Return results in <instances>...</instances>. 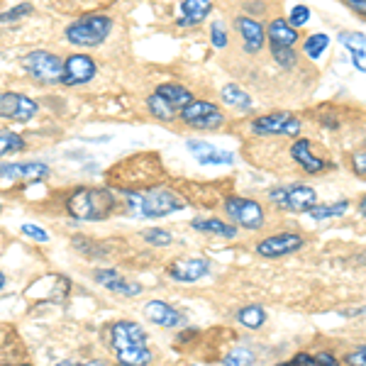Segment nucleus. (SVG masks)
I'll return each mask as SVG.
<instances>
[{
  "mask_svg": "<svg viewBox=\"0 0 366 366\" xmlns=\"http://www.w3.org/2000/svg\"><path fill=\"white\" fill-rule=\"evenodd\" d=\"M66 212L79 222H105L117 212V196L110 188L81 186L66 198Z\"/></svg>",
  "mask_w": 366,
  "mask_h": 366,
  "instance_id": "1",
  "label": "nucleus"
},
{
  "mask_svg": "<svg viewBox=\"0 0 366 366\" xmlns=\"http://www.w3.org/2000/svg\"><path fill=\"white\" fill-rule=\"evenodd\" d=\"M186 200L176 196L174 191L162 186H152L144 191H125V208L129 215L142 220H159V217L174 215L186 208Z\"/></svg>",
  "mask_w": 366,
  "mask_h": 366,
  "instance_id": "2",
  "label": "nucleus"
},
{
  "mask_svg": "<svg viewBox=\"0 0 366 366\" xmlns=\"http://www.w3.org/2000/svg\"><path fill=\"white\" fill-rule=\"evenodd\" d=\"M110 32H113V17L103 13L81 15L79 20H74L64 29L66 42L74 46H84V49H96L110 37Z\"/></svg>",
  "mask_w": 366,
  "mask_h": 366,
  "instance_id": "3",
  "label": "nucleus"
},
{
  "mask_svg": "<svg viewBox=\"0 0 366 366\" xmlns=\"http://www.w3.org/2000/svg\"><path fill=\"white\" fill-rule=\"evenodd\" d=\"M222 208H225L227 220L232 222L234 227L249 229V232H259V229L267 225V212H264V205L254 198L229 196V198H225Z\"/></svg>",
  "mask_w": 366,
  "mask_h": 366,
  "instance_id": "4",
  "label": "nucleus"
},
{
  "mask_svg": "<svg viewBox=\"0 0 366 366\" xmlns=\"http://www.w3.org/2000/svg\"><path fill=\"white\" fill-rule=\"evenodd\" d=\"M22 71L42 86H61L64 61L46 49H34L22 56Z\"/></svg>",
  "mask_w": 366,
  "mask_h": 366,
  "instance_id": "5",
  "label": "nucleus"
},
{
  "mask_svg": "<svg viewBox=\"0 0 366 366\" xmlns=\"http://www.w3.org/2000/svg\"><path fill=\"white\" fill-rule=\"evenodd\" d=\"M269 200L276 208L293 212V215H303V212H308L317 203V193L315 188L305 186V183H288V186L271 188Z\"/></svg>",
  "mask_w": 366,
  "mask_h": 366,
  "instance_id": "6",
  "label": "nucleus"
},
{
  "mask_svg": "<svg viewBox=\"0 0 366 366\" xmlns=\"http://www.w3.org/2000/svg\"><path fill=\"white\" fill-rule=\"evenodd\" d=\"M179 120L191 129H203V132H215L227 122L225 113L220 105L210 103V100L193 98L191 103L179 113Z\"/></svg>",
  "mask_w": 366,
  "mask_h": 366,
  "instance_id": "7",
  "label": "nucleus"
},
{
  "mask_svg": "<svg viewBox=\"0 0 366 366\" xmlns=\"http://www.w3.org/2000/svg\"><path fill=\"white\" fill-rule=\"evenodd\" d=\"M300 129H303L300 117L286 113V110L259 115L249 122V132L257 137H298Z\"/></svg>",
  "mask_w": 366,
  "mask_h": 366,
  "instance_id": "8",
  "label": "nucleus"
},
{
  "mask_svg": "<svg viewBox=\"0 0 366 366\" xmlns=\"http://www.w3.org/2000/svg\"><path fill=\"white\" fill-rule=\"evenodd\" d=\"M108 345L117 357V354L137 350V347H147L149 345V335L144 332V327H142L139 322L117 320L108 327Z\"/></svg>",
  "mask_w": 366,
  "mask_h": 366,
  "instance_id": "9",
  "label": "nucleus"
},
{
  "mask_svg": "<svg viewBox=\"0 0 366 366\" xmlns=\"http://www.w3.org/2000/svg\"><path fill=\"white\" fill-rule=\"evenodd\" d=\"M305 247V237L298 232H276L269 234V237L259 239L254 244V252L264 259H281L288 257V254H296L298 249Z\"/></svg>",
  "mask_w": 366,
  "mask_h": 366,
  "instance_id": "10",
  "label": "nucleus"
},
{
  "mask_svg": "<svg viewBox=\"0 0 366 366\" xmlns=\"http://www.w3.org/2000/svg\"><path fill=\"white\" fill-rule=\"evenodd\" d=\"M49 167L44 162H15L0 167V186L8 188L15 183H37L49 179Z\"/></svg>",
  "mask_w": 366,
  "mask_h": 366,
  "instance_id": "11",
  "label": "nucleus"
},
{
  "mask_svg": "<svg viewBox=\"0 0 366 366\" xmlns=\"http://www.w3.org/2000/svg\"><path fill=\"white\" fill-rule=\"evenodd\" d=\"M98 64L93 56L88 54H71L64 59V74H61V86L66 88H79L86 86L96 79Z\"/></svg>",
  "mask_w": 366,
  "mask_h": 366,
  "instance_id": "12",
  "label": "nucleus"
},
{
  "mask_svg": "<svg viewBox=\"0 0 366 366\" xmlns=\"http://www.w3.org/2000/svg\"><path fill=\"white\" fill-rule=\"evenodd\" d=\"M39 113L37 100H32L25 93L3 91L0 93V117L13 122H29Z\"/></svg>",
  "mask_w": 366,
  "mask_h": 366,
  "instance_id": "13",
  "label": "nucleus"
},
{
  "mask_svg": "<svg viewBox=\"0 0 366 366\" xmlns=\"http://www.w3.org/2000/svg\"><path fill=\"white\" fill-rule=\"evenodd\" d=\"M234 29H237L239 39H242V49L244 54L257 56L259 51L267 44V27L257 20V17L249 15H237L234 17Z\"/></svg>",
  "mask_w": 366,
  "mask_h": 366,
  "instance_id": "14",
  "label": "nucleus"
},
{
  "mask_svg": "<svg viewBox=\"0 0 366 366\" xmlns=\"http://www.w3.org/2000/svg\"><path fill=\"white\" fill-rule=\"evenodd\" d=\"M169 279L176 283H196L210 274V262L205 257H183L174 259L167 269Z\"/></svg>",
  "mask_w": 366,
  "mask_h": 366,
  "instance_id": "15",
  "label": "nucleus"
},
{
  "mask_svg": "<svg viewBox=\"0 0 366 366\" xmlns=\"http://www.w3.org/2000/svg\"><path fill=\"white\" fill-rule=\"evenodd\" d=\"M291 159L310 176H320V174H327V171L335 169V164L322 157H317L315 152H312V142L303 139V137L291 144Z\"/></svg>",
  "mask_w": 366,
  "mask_h": 366,
  "instance_id": "16",
  "label": "nucleus"
},
{
  "mask_svg": "<svg viewBox=\"0 0 366 366\" xmlns=\"http://www.w3.org/2000/svg\"><path fill=\"white\" fill-rule=\"evenodd\" d=\"M93 279H96L98 286H103L105 291L117 293V296H122V298H134L142 293V283L125 279V276H120L115 269H96L93 271Z\"/></svg>",
  "mask_w": 366,
  "mask_h": 366,
  "instance_id": "17",
  "label": "nucleus"
},
{
  "mask_svg": "<svg viewBox=\"0 0 366 366\" xmlns=\"http://www.w3.org/2000/svg\"><path fill=\"white\" fill-rule=\"evenodd\" d=\"M186 149L191 152V154L198 159V164H203V167H229V164H234L232 152L217 149L215 144H208V142H203V139H188Z\"/></svg>",
  "mask_w": 366,
  "mask_h": 366,
  "instance_id": "18",
  "label": "nucleus"
},
{
  "mask_svg": "<svg viewBox=\"0 0 366 366\" xmlns=\"http://www.w3.org/2000/svg\"><path fill=\"white\" fill-rule=\"evenodd\" d=\"M142 312H144V317L152 325L164 327V330H176L183 325V315L174 308V305H169L167 300H149Z\"/></svg>",
  "mask_w": 366,
  "mask_h": 366,
  "instance_id": "19",
  "label": "nucleus"
},
{
  "mask_svg": "<svg viewBox=\"0 0 366 366\" xmlns=\"http://www.w3.org/2000/svg\"><path fill=\"white\" fill-rule=\"evenodd\" d=\"M212 8H215V0H181L179 5V20L176 25L179 27H198L203 25L210 17Z\"/></svg>",
  "mask_w": 366,
  "mask_h": 366,
  "instance_id": "20",
  "label": "nucleus"
},
{
  "mask_svg": "<svg viewBox=\"0 0 366 366\" xmlns=\"http://www.w3.org/2000/svg\"><path fill=\"white\" fill-rule=\"evenodd\" d=\"M267 42L269 46H288V49H296L300 42V32L296 27H291V22L286 17H274L267 25Z\"/></svg>",
  "mask_w": 366,
  "mask_h": 366,
  "instance_id": "21",
  "label": "nucleus"
},
{
  "mask_svg": "<svg viewBox=\"0 0 366 366\" xmlns=\"http://www.w3.org/2000/svg\"><path fill=\"white\" fill-rule=\"evenodd\" d=\"M337 42L350 51L352 64L357 66V71L366 74V34L364 32H340Z\"/></svg>",
  "mask_w": 366,
  "mask_h": 366,
  "instance_id": "22",
  "label": "nucleus"
},
{
  "mask_svg": "<svg viewBox=\"0 0 366 366\" xmlns=\"http://www.w3.org/2000/svg\"><path fill=\"white\" fill-rule=\"evenodd\" d=\"M191 229L203 232V234H215V237H222V239H234L239 232V227H234L232 222L220 220V217H196V220L191 222Z\"/></svg>",
  "mask_w": 366,
  "mask_h": 366,
  "instance_id": "23",
  "label": "nucleus"
},
{
  "mask_svg": "<svg viewBox=\"0 0 366 366\" xmlns=\"http://www.w3.org/2000/svg\"><path fill=\"white\" fill-rule=\"evenodd\" d=\"M154 93H157V96H162L171 105V108L179 110V113L193 100V93L188 91L186 86H181V84H159L154 88Z\"/></svg>",
  "mask_w": 366,
  "mask_h": 366,
  "instance_id": "24",
  "label": "nucleus"
},
{
  "mask_svg": "<svg viewBox=\"0 0 366 366\" xmlns=\"http://www.w3.org/2000/svg\"><path fill=\"white\" fill-rule=\"evenodd\" d=\"M220 98H222V103L229 105V108H234V110H239V113H252V110H254L252 96L242 86H237V84L222 86Z\"/></svg>",
  "mask_w": 366,
  "mask_h": 366,
  "instance_id": "25",
  "label": "nucleus"
},
{
  "mask_svg": "<svg viewBox=\"0 0 366 366\" xmlns=\"http://www.w3.org/2000/svg\"><path fill=\"white\" fill-rule=\"evenodd\" d=\"M347 210H350V200H337V203H315L312 208L305 212V215H310L315 222H322L327 220V217H342L347 215Z\"/></svg>",
  "mask_w": 366,
  "mask_h": 366,
  "instance_id": "26",
  "label": "nucleus"
},
{
  "mask_svg": "<svg viewBox=\"0 0 366 366\" xmlns=\"http://www.w3.org/2000/svg\"><path fill=\"white\" fill-rule=\"evenodd\" d=\"M147 110H149L152 117H157V120H162V122H174L176 117H179V110L171 108L167 100L162 96H157V93H152V96L147 98Z\"/></svg>",
  "mask_w": 366,
  "mask_h": 366,
  "instance_id": "27",
  "label": "nucleus"
},
{
  "mask_svg": "<svg viewBox=\"0 0 366 366\" xmlns=\"http://www.w3.org/2000/svg\"><path fill=\"white\" fill-rule=\"evenodd\" d=\"M237 322L247 330H262L267 325V310L262 305H247L237 312Z\"/></svg>",
  "mask_w": 366,
  "mask_h": 366,
  "instance_id": "28",
  "label": "nucleus"
},
{
  "mask_svg": "<svg viewBox=\"0 0 366 366\" xmlns=\"http://www.w3.org/2000/svg\"><path fill=\"white\" fill-rule=\"evenodd\" d=\"M27 147L25 137L20 132H13V129H0V159L17 154Z\"/></svg>",
  "mask_w": 366,
  "mask_h": 366,
  "instance_id": "29",
  "label": "nucleus"
},
{
  "mask_svg": "<svg viewBox=\"0 0 366 366\" xmlns=\"http://www.w3.org/2000/svg\"><path fill=\"white\" fill-rule=\"evenodd\" d=\"M327 46H330V37L327 34H322V32H317V34H312V37H308L303 42V54L310 59V61H317L325 51H327Z\"/></svg>",
  "mask_w": 366,
  "mask_h": 366,
  "instance_id": "30",
  "label": "nucleus"
},
{
  "mask_svg": "<svg viewBox=\"0 0 366 366\" xmlns=\"http://www.w3.org/2000/svg\"><path fill=\"white\" fill-rule=\"evenodd\" d=\"M142 239H144L149 247H157V249H164V247L174 244V234H171L169 229H162V227L144 229V232H142Z\"/></svg>",
  "mask_w": 366,
  "mask_h": 366,
  "instance_id": "31",
  "label": "nucleus"
},
{
  "mask_svg": "<svg viewBox=\"0 0 366 366\" xmlns=\"http://www.w3.org/2000/svg\"><path fill=\"white\" fill-rule=\"evenodd\" d=\"M269 51L281 69L291 71V69L298 66V51L296 49H288V46H269Z\"/></svg>",
  "mask_w": 366,
  "mask_h": 366,
  "instance_id": "32",
  "label": "nucleus"
},
{
  "mask_svg": "<svg viewBox=\"0 0 366 366\" xmlns=\"http://www.w3.org/2000/svg\"><path fill=\"white\" fill-rule=\"evenodd\" d=\"M222 364H225V366H254V364H257V357H254V352L247 350V347H237V350L225 354Z\"/></svg>",
  "mask_w": 366,
  "mask_h": 366,
  "instance_id": "33",
  "label": "nucleus"
},
{
  "mask_svg": "<svg viewBox=\"0 0 366 366\" xmlns=\"http://www.w3.org/2000/svg\"><path fill=\"white\" fill-rule=\"evenodd\" d=\"M310 8L308 5H293L291 8V13H288V22H291V27H296V29H300V27H305L310 22Z\"/></svg>",
  "mask_w": 366,
  "mask_h": 366,
  "instance_id": "34",
  "label": "nucleus"
},
{
  "mask_svg": "<svg viewBox=\"0 0 366 366\" xmlns=\"http://www.w3.org/2000/svg\"><path fill=\"white\" fill-rule=\"evenodd\" d=\"M32 13V5L29 3H22V5H15L13 10H8V13H0V22H15V20H22V17H27Z\"/></svg>",
  "mask_w": 366,
  "mask_h": 366,
  "instance_id": "35",
  "label": "nucleus"
},
{
  "mask_svg": "<svg viewBox=\"0 0 366 366\" xmlns=\"http://www.w3.org/2000/svg\"><path fill=\"white\" fill-rule=\"evenodd\" d=\"M276 366H317L315 362V354H308V352H298L293 359H288V362H281Z\"/></svg>",
  "mask_w": 366,
  "mask_h": 366,
  "instance_id": "36",
  "label": "nucleus"
},
{
  "mask_svg": "<svg viewBox=\"0 0 366 366\" xmlns=\"http://www.w3.org/2000/svg\"><path fill=\"white\" fill-rule=\"evenodd\" d=\"M210 42L212 46H217V49H225L227 46V32L222 25H212L210 27Z\"/></svg>",
  "mask_w": 366,
  "mask_h": 366,
  "instance_id": "37",
  "label": "nucleus"
},
{
  "mask_svg": "<svg viewBox=\"0 0 366 366\" xmlns=\"http://www.w3.org/2000/svg\"><path fill=\"white\" fill-rule=\"evenodd\" d=\"M20 232L25 234V237H32V239H37V242H49V234H46L42 227L32 225V222H25V225L20 227Z\"/></svg>",
  "mask_w": 366,
  "mask_h": 366,
  "instance_id": "38",
  "label": "nucleus"
},
{
  "mask_svg": "<svg viewBox=\"0 0 366 366\" xmlns=\"http://www.w3.org/2000/svg\"><path fill=\"white\" fill-rule=\"evenodd\" d=\"M345 364L347 366H366V345L357 347L354 352H350L345 357Z\"/></svg>",
  "mask_w": 366,
  "mask_h": 366,
  "instance_id": "39",
  "label": "nucleus"
},
{
  "mask_svg": "<svg viewBox=\"0 0 366 366\" xmlns=\"http://www.w3.org/2000/svg\"><path fill=\"white\" fill-rule=\"evenodd\" d=\"M352 171L357 176H366V152H357V154H352Z\"/></svg>",
  "mask_w": 366,
  "mask_h": 366,
  "instance_id": "40",
  "label": "nucleus"
},
{
  "mask_svg": "<svg viewBox=\"0 0 366 366\" xmlns=\"http://www.w3.org/2000/svg\"><path fill=\"white\" fill-rule=\"evenodd\" d=\"M340 3L345 5V8H350L352 13L366 17V0H340Z\"/></svg>",
  "mask_w": 366,
  "mask_h": 366,
  "instance_id": "41",
  "label": "nucleus"
},
{
  "mask_svg": "<svg viewBox=\"0 0 366 366\" xmlns=\"http://www.w3.org/2000/svg\"><path fill=\"white\" fill-rule=\"evenodd\" d=\"M315 362H317V366H340V359L335 357V354H330V352H317Z\"/></svg>",
  "mask_w": 366,
  "mask_h": 366,
  "instance_id": "42",
  "label": "nucleus"
},
{
  "mask_svg": "<svg viewBox=\"0 0 366 366\" xmlns=\"http://www.w3.org/2000/svg\"><path fill=\"white\" fill-rule=\"evenodd\" d=\"M76 366H108L103 362V359H91V362H81V364H76Z\"/></svg>",
  "mask_w": 366,
  "mask_h": 366,
  "instance_id": "43",
  "label": "nucleus"
},
{
  "mask_svg": "<svg viewBox=\"0 0 366 366\" xmlns=\"http://www.w3.org/2000/svg\"><path fill=\"white\" fill-rule=\"evenodd\" d=\"M357 208H359V215H362L364 220H366V196L359 198V205H357Z\"/></svg>",
  "mask_w": 366,
  "mask_h": 366,
  "instance_id": "44",
  "label": "nucleus"
},
{
  "mask_svg": "<svg viewBox=\"0 0 366 366\" xmlns=\"http://www.w3.org/2000/svg\"><path fill=\"white\" fill-rule=\"evenodd\" d=\"M3 286H5V274H0V291H3Z\"/></svg>",
  "mask_w": 366,
  "mask_h": 366,
  "instance_id": "45",
  "label": "nucleus"
},
{
  "mask_svg": "<svg viewBox=\"0 0 366 366\" xmlns=\"http://www.w3.org/2000/svg\"><path fill=\"white\" fill-rule=\"evenodd\" d=\"M10 366H29V364H10Z\"/></svg>",
  "mask_w": 366,
  "mask_h": 366,
  "instance_id": "46",
  "label": "nucleus"
},
{
  "mask_svg": "<svg viewBox=\"0 0 366 366\" xmlns=\"http://www.w3.org/2000/svg\"><path fill=\"white\" fill-rule=\"evenodd\" d=\"M188 366H196V364H188Z\"/></svg>",
  "mask_w": 366,
  "mask_h": 366,
  "instance_id": "47",
  "label": "nucleus"
},
{
  "mask_svg": "<svg viewBox=\"0 0 366 366\" xmlns=\"http://www.w3.org/2000/svg\"><path fill=\"white\" fill-rule=\"evenodd\" d=\"M117 366H122V364H117Z\"/></svg>",
  "mask_w": 366,
  "mask_h": 366,
  "instance_id": "48",
  "label": "nucleus"
}]
</instances>
